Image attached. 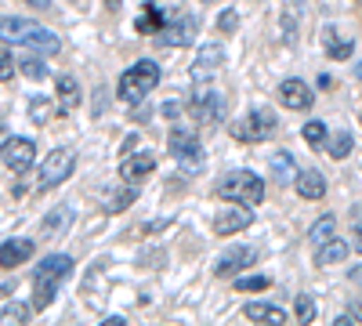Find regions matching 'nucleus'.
Segmentation results:
<instances>
[{"label":"nucleus","instance_id":"nucleus-1","mask_svg":"<svg viewBox=\"0 0 362 326\" xmlns=\"http://www.w3.org/2000/svg\"><path fill=\"white\" fill-rule=\"evenodd\" d=\"M69 272H73L69 254H47L40 264H33V308L37 312L51 308L54 293H58V283L69 279Z\"/></svg>","mask_w":362,"mask_h":326},{"label":"nucleus","instance_id":"nucleus-2","mask_svg":"<svg viewBox=\"0 0 362 326\" xmlns=\"http://www.w3.org/2000/svg\"><path fill=\"white\" fill-rule=\"evenodd\" d=\"M0 40L29 47V51H40V54H54L58 51V37L51 33V29L29 22V18H0Z\"/></svg>","mask_w":362,"mask_h":326},{"label":"nucleus","instance_id":"nucleus-3","mask_svg":"<svg viewBox=\"0 0 362 326\" xmlns=\"http://www.w3.org/2000/svg\"><path fill=\"white\" fill-rule=\"evenodd\" d=\"M156 83H160V66L153 62V58H141V62H134L124 76L116 80V98L127 102V105H138L156 91Z\"/></svg>","mask_w":362,"mask_h":326},{"label":"nucleus","instance_id":"nucleus-4","mask_svg":"<svg viewBox=\"0 0 362 326\" xmlns=\"http://www.w3.org/2000/svg\"><path fill=\"white\" fill-rule=\"evenodd\" d=\"M218 196L221 199H232V203H247V206H257L264 199V182L254 174V170H232L218 182Z\"/></svg>","mask_w":362,"mask_h":326},{"label":"nucleus","instance_id":"nucleus-5","mask_svg":"<svg viewBox=\"0 0 362 326\" xmlns=\"http://www.w3.org/2000/svg\"><path fill=\"white\" fill-rule=\"evenodd\" d=\"M276 112H272V109H250L247 116H243V120H235L232 124V134L239 138V141H264V138H272V134H276Z\"/></svg>","mask_w":362,"mask_h":326},{"label":"nucleus","instance_id":"nucleus-6","mask_svg":"<svg viewBox=\"0 0 362 326\" xmlns=\"http://www.w3.org/2000/svg\"><path fill=\"white\" fill-rule=\"evenodd\" d=\"M170 156L185 167V170H199L203 167V149L189 127H174L170 131Z\"/></svg>","mask_w":362,"mask_h":326},{"label":"nucleus","instance_id":"nucleus-7","mask_svg":"<svg viewBox=\"0 0 362 326\" xmlns=\"http://www.w3.org/2000/svg\"><path fill=\"white\" fill-rule=\"evenodd\" d=\"M0 160H4L15 174H25L29 167L37 163V141L33 138H8L4 145H0Z\"/></svg>","mask_w":362,"mask_h":326},{"label":"nucleus","instance_id":"nucleus-8","mask_svg":"<svg viewBox=\"0 0 362 326\" xmlns=\"http://www.w3.org/2000/svg\"><path fill=\"white\" fill-rule=\"evenodd\" d=\"M73 167H76V153L73 149H54L44 167H40V189H54L62 185L66 177H73Z\"/></svg>","mask_w":362,"mask_h":326},{"label":"nucleus","instance_id":"nucleus-9","mask_svg":"<svg viewBox=\"0 0 362 326\" xmlns=\"http://www.w3.org/2000/svg\"><path fill=\"white\" fill-rule=\"evenodd\" d=\"M196 33H199V22L192 15H174L160 29V44H167V47H189L196 40Z\"/></svg>","mask_w":362,"mask_h":326},{"label":"nucleus","instance_id":"nucleus-10","mask_svg":"<svg viewBox=\"0 0 362 326\" xmlns=\"http://www.w3.org/2000/svg\"><path fill=\"white\" fill-rule=\"evenodd\" d=\"M192 112H196V120H203V124L225 120V98L214 91V87H199V91L192 95Z\"/></svg>","mask_w":362,"mask_h":326},{"label":"nucleus","instance_id":"nucleus-11","mask_svg":"<svg viewBox=\"0 0 362 326\" xmlns=\"http://www.w3.org/2000/svg\"><path fill=\"white\" fill-rule=\"evenodd\" d=\"M254 225V214L247 211V203H239V206H221V211L214 214V232L218 235H235V232H243Z\"/></svg>","mask_w":362,"mask_h":326},{"label":"nucleus","instance_id":"nucleus-12","mask_svg":"<svg viewBox=\"0 0 362 326\" xmlns=\"http://www.w3.org/2000/svg\"><path fill=\"white\" fill-rule=\"evenodd\" d=\"M33 250H37V243L29 235H11V240L0 243V269H18V264L33 257Z\"/></svg>","mask_w":362,"mask_h":326},{"label":"nucleus","instance_id":"nucleus-13","mask_svg":"<svg viewBox=\"0 0 362 326\" xmlns=\"http://www.w3.org/2000/svg\"><path fill=\"white\" fill-rule=\"evenodd\" d=\"M156 170V160H153V153H124V160H119V177H127L131 185H138V182H145L148 174Z\"/></svg>","mask_w":362,"mask_h":326},{"label":"nucleus","instance_id":"nucleus-14","mask_svg":"<svg viewBox=\"0 0 362 326\" xmlns=\"http://www.w3.org/2000/svg\"><path fill=\"white\" fill-rule=\"evenodd\" d=\"M257 261V250L254 247H232V250H225L221 257H218V264H214V272L218 276H232V272H239V269H247V264H254Z\"/></svg>","mask_w":362,"mask_h":326},{"label":"nucleus","instance_id":"nucleus-15","mask_svg":"<svg viewBox=\"0 0 362 326\" xmlns=\"http://www.w3.org/2000/svg\"><path fill=\"white\" fill-rule=\"evenodd\" d=\"M279 102L286 109H308L315 102V95H312V87L305 80H283L279 83Z\"/></svg>","mask_w":362,"mask_h":326},{"label":"nucleus","instance_id":"nucleus-16","mask_svg":"<svg viewBox=\"0 0 362 326\" xmlns=\"http://www.w3.org/2000/svg\"><path fill=\"white\" fill-rule=\"evenodd\" d=\"M73 225V206H54V211L40 221V240H58V235H66Z\"/></svg>","mask_w":362,"mask_h":326},{"label":"nucleus","instance_id":"nucleus-17","mask_svg":"<svg viewBox=\"0 0 362 326\" xmlns=\"http://www.w3.org/2000/svg\"><path fill=\"white\" fill-rule=\"evenodd\" d=\"M268 170H272V177H276V182H283V185L297 182V163H293V156H290L286 149H279V153L268 156Z\"/></svg>","mask_w":362,"mask_h":326},{"label":"nucleus","instance_id":"nucleus-18","mask_svg":"<svg viewBox=\"0 0 362 326\" xmlns=\"http://www.w3.org/2000/svg\"><path fill=\"white\" fill-rule=\"evenodd\" d=\"M221 62H225V47H221V44H203V51L196 54L192 73H196V76H206V73L221 69Z\"/></svg>","mask_w":362,"mask_h":326},{"label":"nucleus","instance_id":"nucleus-19","mask_svg":"<svg viewBox=\"0 0 362 326\" xmlns=\"http://www.w3.org/2000/svg\"><path fill=\"white\" fill-rule=\"evenodd\" d=\"M243 315H247V319H254V322H272V326H283V322H290V315H286L283 308H276V305H264V301H250V305L243 308Z\"/></svg>","mask_w":362,"mask_h":326},{"label":"nucleus","instance_id":"nucleus-20","mask_svg":"<svg viewBox=\"0 0 362 326\" xmlns=\"http://www.w3.org/2000/svg\"><path fill=\"white\" fill-rule=\"evenodd\" d=\"M297 196H305V199H322L326 196V177L319 170H305V174H297Z\"/></svg>","mask_w":362,"mask_h":326},{"label":"nucleus","instance_id":"nucleus-21","mask_svg":"<svg viewBox=\"0 0 362 326\" xmlns=\"http://www.w3.org/2000/svg\"><path fill=\"white\" fill-rule=\"evenodd\" d=\"M58 112H69V109H76L80 105V83L73 80V76H62L58 80Z\"/></svg>","mask_w":362,"mask_h":326},{"label":"nucleus","instance_id":"nucleus-22","mask_svg":"<svg viewBox=\"0 0 362 326\" xmlns=\"http://www.w3.org/2000/svg\"><path fill=\"white\" fill-rule=\"evenodd\" d=\"M348 257V243L344 240H326L315 247V264H337Z\"/></svg>","mask_w":362,"mask_h":326},{"label":"nucleus","instance_id":"nucleus-23","mask_svg":"<svg viewBox=\"0 0 362 326\" xmlns=\"http://www.w3.org/2000/svg\"><path fill=\"white\" fill-rule=\"evenodd\" d=\"M322 40H326V51H329V58H348V54H351V47H355L351 40H344V37L337 33L334 25H326V29H322Z\"/></svg>","mask_w":362,"mask_h":326},{"label":"nucleus","instance_id":"nucleus-24","mask_svg":"<svg viewBox=\"0 0 362 326\" xmlns=\"http://www.w3.org/2000/svg\"><path fill=\"white\" fill-rule=\"evenodd\" d=\"M326 149H329V156H334V160H344V156H351V149H355V138H351L348 131H337L334 138H329Z\"/></svg>","mask_w":362,"mask_h":326},{"label":"nucleus","instance_id":"nucleus-25","mask_svg":"<svg viewBox=\"0 0 362 326\" xmlns=\"http://www.w3.org/2000/svg\"><path fill=\"white\" fill-rule=\"evenodd\" d=\"M58 102H47V98H33L29 102V120L33 124H51V112H54Z\"/></svg>","mask_w":362,"mask_h":326},{"label":"nucleus","instance_id":"nucleus-26","mask_svg":"<svg viewBox=\"0 0 362 326\" xmlns=\"http://www.w3.org/2000/svg\"><path fill=\"white\" fill-rule=\"evenodd\" d=\"M334 225H337V221L329 218V214H326V218H319V221L312 225V232H308V240H312L315 247H319V243H326V240H334Z\"/></svg>","mask_w":362,"mask_h":326},{"label":"nucleus","instance_id":"nucleus-27","mask_svg":"<svg viewBox=\"0 0 362 326\" xmlns=\"http://www.w3.org/2000/svg\"><path fill=\"white\" fill-rule=\"evenodd\" d=\"M33 312H37L33 305H8V308H0V322H29Z\"/></svg>","mask_w":362,"mask_h":326},{"label":"nucleus","instance_id":"nucleus-28","mask_svg":"<svg viewBox=\"0 0 362 326\" xmlns=\"http://www.w3.org/2000/svg\"><path fill=\"white\" fill-rule=\"evenodd\" d=\"M300 134H305V141L315 145V149H322V145H326V124H322V120H308Z\"/></svg>","mask_w":362,"mask_h":326},{"label":"nucleus","instance_id":"nucleus-29","mask_svg":"<svg viewBox=\"0 0 362 326\" xmlns=\"http://www.w3.org/2000/svg\"><path fill=\"white\" fill-rule=\"evenodd\" d=\"M138 29H141V33H145V29H148V33H160V29H163V18H160L156 4H148V11L138 18Z\"/></svg>","mask_w":362,"mask_h":326},{"label":"nucleus","instance_id":"nucleus-30","mask_svg":"<svg viewBox=\"0 0 362 326\" xmlns=\"http://www.w3.org/2000/svg\"><path fill=\"white\" fill-rule=\"evenodd\" d=\"M29 80H44L47 76V69H44V62H40V58H22V66H18Z\"/></svg>","mask_w":362,"mask_h":326},{"label":"nucleus","instance_id":"nucleus-31","mask_svg":"<svg viewBox=\"0 0 362 326\" xmlns=\"http://www.w3.org/2000/svg\"><path fill=\"white\" fill-rule=\"evenodd\" d=\"M312 319H315V301L308 293H300L297 298V322H312Z\"/></svg>","mask_w":362,"mask_h":326},{"label":"nucleus","instance_id":"nucleus-32","mask_svg":"<svg viewBox=\"0 0 362 326\" xmlns=\"http://www.w3.org/2000/svg\"><path fill=\"white\" fill-rule=\"evenodd\" d=\"M235 290H268V276H247V279H235Z\"/></svg>","mask_w":362,"mask_h":326},{"label":"nucleus","instance_id":"nucleus-33","mask_svg":"<svg viewBox=\"0 0 362 326\" xmlns=\"http://www.w3.org/2000/svg\"><path fill=\"white\" fill-rule=\"evenodd\" d=\"M235 25H239V15H235V11H221V18H218L221 33H235Z\"/></svg>","mask_w":362,"mask_h":326},{"label":"nucleus","instance_id":"nucleus-34","mask_svg":"<svg viewBox=\"0 0 362 326\" xmlns=\"http://www.w3.org/2000/svg\"><path fill=\"white\" fill-rule=\"evenodd\" d=\"M15 76V58L8 51H0V80H11Z\"/></svg>","mask_w":362,"mask_h":326},{"label":"nucleus","instance_id":"nucleus-35","mask_svg":"<svg viewBox=\"0 0 362 326\" xmlns=\"http://www.w3.org/2000/svg\"><path fill=\"white\" fill-rule=\"evenodd\" d=\"M131 199H134V189H131V192L112 196V199H109V211H124V203H131Z\"/></svg>","mask_w":362,"mask_h":326},{"label":"nucleus","instance_id":"nucleus-36","mask_svg":"<svg viewBox=\"0 0 362 326\" xmlns=\"http://www.w3.org/2000/svg\"><path fill=\"white\" fill-rule=\"evenodd\" d=\"M348 319H351V322H362V298L348 305Z\"/></svg>","mask_w":362,"mask_h":326},{"label":"nucleus","instance_id":"nucleus-37","mask_svg":"<svg viewBox=\"0 0 362 326\" xmlns=\"http://www.w3.org/2000/svg\"><path fill=\"white\" fill-rule=\"evenodd\" d=\"M348 279H351V283H355V286H362V264H355V269H351V272H348Z\"/></svg>","mask_w":362,"mask_h":326},{"label":"nucleus","instance_id":"nucleus-38","mask_svg":"<svg viewBox=\"0 0 362 326\" xmlns=\"http://www.w3.org/2000/svg\"><path fill=\"white\" fill-rule=\"evenodd\" d=\"M25 4H33V8H51V0H25Z\"/></svg>","mask_w":362,"mask_h":326},{"label":"nucleus","instance_id":"nucleus-39","mask_svg":"<svg viewBox=\"0 0 362 326\" xmlns=\"http://www.w3.org/2000/svg\"><path fill=\"white\" fill-rule=\"evenodd\" d=\"M355 247L362 250V228H355Z\"/></svg>","mask_w":362,"mask_h":326},{"label":"nucleus","instance_id":"nucleus-40","mask_svg":"<svg viewBox=\"0 0 362 326\" xmlns=\"http://www.w3.org/2000/svg\"><path fill=\"white\" fill-rule=\"evenodd\" d=\"M355 73H358V76H362V62H358V66H355Z\"/></svg>","mask_w":362,"mask_h":326},{"label":"nucleus","instance_id":"nucleus-41","mask_svg":"<svg viewBox=\"0 0 362 326\" xmlns=\"http://www.w3.org/2000/svg\"><path fill=\"white\" fill-rule=\"evenodd\" d=\"M0 127H4V120H0Z\"/></svg>","mask_w":362,"mask_h":326},{"label":"nucleus","instance_id":"nucleus-42","mask_svg":"<svg viewBox=\"0 0 362 326\" xmlns=\"http://www.w3.org/2000/svg\"><path fill=\"white\" fill-rule=\"evenodd\" d=\"M203 4H210V0H203Z\"/></svg>","mask_w":362,"mask_h":326}]
</instances>
